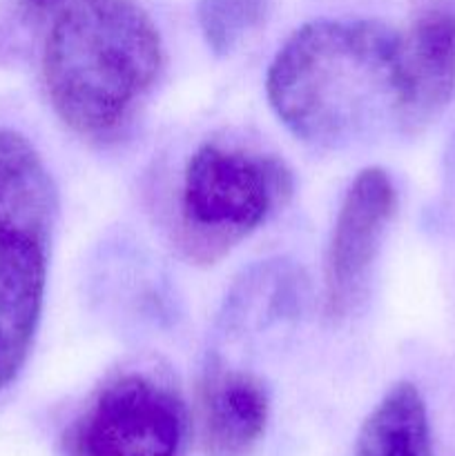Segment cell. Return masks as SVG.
I'll list each match as a JSON object with an SVG mask.
<instances>
[{
	"instance_id": "obj_5",
	"label": "cell",
	"mask_w": 455,
	"mask_h": 456,
	"mask_svg": "<svg viewBox=\"0 0 455 456\" xmlns=\"http://www.w3.org/2000/svg\"><path fill=\"white\" fill-rule=\"evenodd\" d=\"M395 212L397 190L386 169H361L343 194L326 249V321L339 323L360 305Z\"/></svg>"
},
{
	"instance_id": "obj_11",
	"label": "cell",
	"mask_w": 455,
	"mask_h": 456,
	"mask_svg": "<svg viewBox=\"0 0 455 456\" xmlns=\"http://www.w3.org/2000/svg\"><path fill=\"white\" fill-rule=\"evenodd\" d=\"M22 3L27 4V7L29 9H49V7H54V4H61V3H65V0H22Z\"/></svg>"
},
{
	"instance_id": "obj_7",
	"label": "cell",
	"mask_w": 455,
	"mask_h": 456,
	"mask_svg": "<svg viewBox=\"0 0 455 456\" xmlns=\"http://www.w3.org/2000/svg\"><path fill=\"white\" fill-rule=\"evenodd\" d=\"M270 396L252 372L212 363L196 387V436L208 456H248L266 435Z\"/></svg>"
},
{
	"instance_id": "obj_8",
	"label": "cell",
	"mask_w": 455,
	"mask_h": 456,
	"mask_svg": "<svg viewBox=\"0 0 455 456\" xmlns=\"http://www.w3.org/2000/svg\"><path fill=\"white\" fill-rule=\"evenodd\" d=\"M352 456H435L428 410L418 387L395 383L361 423Z\"/></svg>"
},
{
	"instance_id": "obj_1",
	"label": "cell",
	"mask_w": 455,
	"mask_h": 456,
	"mask_svg": "<svg viewBox=\"0 0 455 456\" xmlns=\"http://www.w3.org/2000/svg\"><path fill=\"white\" fill-rule=\"evenodd\" d=\"M397 61L400 34L384 22L312 20L270 62L268 102L299 141L351 147L397 127Z\"/></svg>"
},
{
	"instance_id": "obj_3",
	"label": "cell",
	"mask_w": 455,
	"mask_h": 456,
	"mask_svg": "<svg viewBox=\"0 0 455 456\" xmlns=\"http://www.w3.org/2000/svg\"><path fill=\"white\" fill-rule=\"evenodd\" d=\"M293 187V174L275 156L223 142L201 145L178 190L183 254L199 265H214L284 208Z\"/></svg>"
},
{
	"instance_id": "obj_6",
	"label": "cell",
	"mask_w": 455,
	"mask_h": 456,
	"mask_svg": "<svg viewBox=\"0 0 455 456\" xmlns=\"http://www.w3.org/2000/svg\"><path fill=\"white\" fill-rule=\"evenodd\" d=\"M397 127L419 132L446 107L455 92V13L428 4L400 34Z\"/></svg>"
},
{
	"instance_id": "obj_4",
	"label": "cell",
	"mask_w": 455,
	"mask_h": 456,
	"mask_svg": "<svg viewBox=\"0 0 455 456\" xmlns=\"http://www.w3.org/2000/svg\"><path fill=\"white\" fill-rule=\"evenodd\" d=\"M187 419L159 379L128 372L107 381L62 436L65 456H183Z\"/></svg>"
},
{
	"instance_id": "obj_2",
	"label": "cell",
	"mask_w": 455,
	"mask_h": 456,
	"mask_svg": "<svg viewBox=\"0 0 455 456\" xmlns=\"http://www.w3.org/2000/svg\"><path fill=\"white\" fill-rule=\"evenodd\" d=\"M161 67V34L136 0H70L43 49L54 111L92 141L120 134L150 96Z\"/></svg>"
},
{
	"instance_id": "obj_9",
	"label": "cell",
	"mask_w": 455,
	"mask_h": 456,
	"mask_svg": "<svg viewBox=\"0 0 455 456\" xmlns=\"http://www.w3.org/2000/svg\"><path fill=\"white\" fill-rule=\"evenodd\" d=\"M47 281L27 279L0 283V392L25 368L34 347Z\"/></svg>"
},
{
	"instance_id": "obj_10",
	"label": "cell",
	"mask_w": 455,
	"mask_h": 456,
	"mask_svg": "<svg viewBox=\"0 0 455 456\" xmlns=\"http://www.w3.org/2000/svg\"><path fill=\"white\" fill-rule=\"evenodd\" d=\"M272 0H199L196 20L217 56L235 52L270 16Z\"/></svg>"
}]
</instances>
